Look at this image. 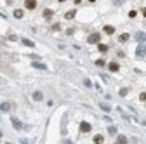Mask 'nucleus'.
<instances>
[{"label": "nucleus", "instance_id": "nucleus-1", "mask_svg": "<svg viewBox=\"0 0 146 144\" xmlns=\"http://www.w3.org/2000/svg\"><path fill=\"white\" fill-rule=\"evenodd\" d=\"M136 56H137V57H144V56H146V45H144V42L137 45V49H136Z\"/></svg>", "mask_w": 146, "mask_h": 144}, {"label": "nucleus", "instance_id": "nucleus-2", "mask_svg": "<svg viewBox=\"0 0 146 144\" xmlns=\"http://www.w3.org/2000/svg\"><path fill=\"white\" fill-rule=\"evenodd\" d=\"M99 40H101V35L99 33H91V35H89V38H87L89 44H99Z\"/></svg>", "mask_w": 146, "mask_h": 144}, {"label": "nucleus", "instance_id": "nucleus-3", "mask_svg": "<svg viewBox=\"0 0 146 144\" xmlns=\"http://www.w3.org/2000/svg\"><path fill=\"white\" fill-rule=\"evenodd\" d=\"M11 121H12V125H14V128H16V130H23V123H21L16 116H11Z\"/></svg>", "mask_w": 146, "mask_h": 144}, {"label": "nucleus", "instance_id": "nucleus-4", "mask_svg": "<svg viewBox=\"0 0 146 144\" xmlns=\"http://www.w3.org/2000/svg\"><path fill=\"white\" fill-rule=\"evenodd\" d=\"M91 123H87V121H80V132H84V134H87V132H91Z\"/></svg>", "mask_w": 146, "mask_h": 144}, {"label": "nucleus", "instance_id": "nucleus-5", "mask_svg": "<svg viewBox=\"0 0 146 144\" xmlns=\"http://www.w3.org/2000/svg\"><path fill=\"white\" fill-rule=\"evenodd\" d=\"M136 42H139V44H143V42H146V33H143V31H137V33L134 35Z\"/></svg>", "mask_w": 146, "mask_h": 144}, {"label": "nucleus", "instance_id": "nucleus-6", "mask_svg": "<svg viewBox=\"0 0 146 144\" xmlns=\"http://www.w3.org/2000/svg\"><path fill=\"white\" fill-rule=\"evenodd\" d=\"M24 5H26V9L33 11V9L37 7V0H26V2H24Z\"/></svg>", "mask_w": 146, "mask_h": 144}, {"label": "nucleus", "instance_id": "nucleus-7", "mask_svg": "<svg viewBox=\"0 0 146 144\" xmlns=\"http://www.w3.org/2000/svg\"><path fill=\"white\" fill-rule=\"evenodd\" d=\"M108 68H110V71H113V73H115V71H118V69H120V66H118V63L111 61V63L108 64Z\"/></svg>", "mask_w": 146, "mask_h": 144}, {"label": "nucleus", "instance_id": "nucleus-8", "mask_svg": "<svg viewBox=\"0 0 146 144\" xmlns=\"http://www.w3.org/2000/svg\"><path fill=\"white\" fill-rule=\"evenodd\" d=\"M103 30H105V33H106V35H113V33H115V28H113V26H110V24H106Z\"/></svg>", "mask_w": 146, "mask_h": 144}, {"label": "nucleus", "instance_id": "nucleus-9", "mask_svg": "<svg viewBox=\"0 0 146 144\" xmlns=\"http://www.w3.org/2000/svg\"><path fill=\"white\" fill-rule=\"evenodd\" d=\"M31 66H33V68H37V69H47V66H45V64L37 63V61H33V63H31Z\"/></svg>", "mask_w": 146, "mask_h": 144}, {"label": "nucleus", "instance_id": "nucleus-10", "mask_svg": "<svg viewBox=\"0 0 146 144\" xmlns=\"http://www.w3.org/2000/svg\"><path fill=\"white\" fill-rule=\"evenodd\" d=\"M42 97H44V94H42L40 90H35V92H33V99H35V101H42Z\"/></svg>", "mask_w": 146, "mask_h": 144}, {"label": "nucleus", "instance_id": "nucleus-11", "mask_svg": "<svg viewBox=\"0 0 146 144\" xmlns=\"http://www.w3.org/2000/svg\"><path fill=\"white\" fill-rule=\"evenodd\" d=\"M0 110L4 111V113H7V111L11 110V104H9V103H2V104H0Z\"/></svg>", "mask_w": 146, "mask_h": 144}, {"label": "nucleus", "instance_id": "nucleus-12", "mask_svg": "<svg viewBox=\"0 0 146 144\" xmlns=\"http://www.w3.org/2000/svg\"><path fill=\"white\" fill-rule=\"evenodd\" d=\"M23 16H24V12L21 11V9H16V11H14V17H16V19H21Z\"/></svg>", "mask_w": 146, "mask_h": 144}, {"label": "nucleus", "instance_id": "nucleus-13", "mask_svg": "<svg viewBox=\"0 0 146 144\" xmlns=\"http://www.w3.org/2000/svg\"><path fill=\"white\" fill-rule=\"evenodd\" d=\"M52 16H54V12L51 11V9H45V11H44V17H45V19H51Z\"/></svg>", "mask_w": 146, "mask_h": 144}, {"label": "nucleus", "instance_id": "nucleus-14", "mask_svg": "<svg viewBox=\"0 0 146 144\" xmlns=\"http://www.w3.org/2000/svg\"><path fill=\"white\" fill-rule=\"evenodd\" d=\"M21 42H23V45H26V47H35V44H33L31 40H28V38H23Z\"/></svg>", "mask_w": 146, "mask_h": 144}, {"label": "nucleus", "instance_id": "nucleus-15", "mask_svg": "<svg viewBox=\"0 0 146 144\" xmlns=\"http://www.w3.org/2000/svg\"><path fill=\"white\" fill-rule=\"evenodd\" d=\"M75 14H77L75 11H68L66 14H64V17H66V19H73V17H75Z\"/></svg>", "mask_w": 146, "mask_h": 144}, {"label": "nucleus", "instance_id": "nucleus-16", "mask_svg": "<svg viewBox=\"0 0 146 144\" xmlns=\"http://www.w3.org/2000/svg\"><path fill=\"white\" fill-rule=\"evenodd\" d=\"M98 49H99V52H108V45H105V44H98Z\"/></svg>", "mask_w": 146, "mask_h": 144}, {"label": "nucleus", "instance_id": "nucleus-17", "mask_svg": "<svg viewBox=\"0 0 146 144\" xmlns=\"http://www.w3.org/2000/svg\"><path fill=\"white\" fill-rule=\"evenodd\" d=\"M117 142L118 144H120V142L125 144V142H127V137H125V135H118V137H117Z\"/></svg>", "mask_w": 146, "mask_h": 144}, {"label": "nucleus", "instance_id": "nucleus-18", "mask_svg": "<svg viewBox=\"0 0 146 144\" xmlns=\"http://www.w3.org/2000/svg\"><path fill=\"white\" fill-rule=\"evenodd\" d=\"M118 40H120V42H127V40H129V35H127V33H122Z\"/></svg>", "mask_w": 146, "mask_h": 144}, {"label": "nucleus", "instance_id": "nucleus-19", "mask_svg": "<svg viewBox=\"0 0 146 144\" xmlns=\"http://www.w3.org/2000/svg\"><path fill=\"white\" fill-rule=\"evenodd\" d=\"M103 141H105V137H103V135H96V137H94V142H103Z\"/></svg>", "mask_w": 146, "mask_h": 144}, {"label": "nucleus", "instance_id": "nucleus-20", "mask_svg": "<svg viewBox=\"0 0 146 144\" xmlns=\"http://www.w3.org/2000/svg\"><path fill=\"white\" fill-rule=\"evenodd\" d=\"M96 64H98V66H105V59H98V61H96Z\"/></svg>", "mask_w": 146, "mask_h": 144}, {"label": "nucleus", "instance_id": "nucleus-21", "mask_svg": "<svg viewBox=\"0 0 146 144\" xmlns=\"http://www.w3.org/2000/svg\"><path fill=\"white\" fill-rule=\"evenodd\" d=\"M108 132H110L111 135H115V134H117V128H115V127H110V128H108Z\"/></svg>", "mask_w": 146, "mask_h": 144}, {"label": "nucleus", "instance_id": "nucleus-22", "mask_svg": "<svg viewBox=\"0 0 146 144\" xmlns=\"http://www.w3.org/2000/svg\"><path fill=\"white\" fill-rule=\"evenodd\" d=\"M129 89H120V96H127Z\"/></svg>", "mask_w": 146, "mask_h": 144}, {"label": "nucleus", "instance_id": "nucleus-23", "mask_svg": "<svg viewBox=\"0 0 146 144\" xmlns=\"http://www.w3.org/2000/svg\"><path fill=\"white\" fill-rule=\"evenodd\" d=\"M84 83H85V87H92V83H91V80H89V78H85V80H84Z\"/></svg>", "mask_w": 146, "mask_h": 144}, {"label": "nucleus", "instance_id": "nucleus-24", "mask_svg": "<svg viewBox=\"0 0 146 144\" xmlns=\"http://www.w3.org/2000/svg\"><path fill=\"white\" fill-rule=\"evenodd\" d=\"M139 99L143 101V103H146V92H143V94H141V96H139Z\"/></svg>", "mask_w": 146, "mask_h": 144}, {"label": "nucleus", "instance_id": "nucleus-25", "mask_svg": "<svg viewBox=\"0 0 146 144\" xmlns=\"http://www.w3.org/2000/svg\"><path fill=\"white\" fill-rule=\"evenodd\" d=\"M136 16H137V12H136V11H130V12H129V17H136Z\"/></svg>", "mask_w": 146, "mask_h": 144}, {"label": "nucleus", "instance_id": "nucleus-26", "mask_svg": "<svg viewBox=\"0 0 146 144\" xmlns=\"http://www.w3.org/2000/svg\"><path fill=\"white\" fill-rule=\"evenodd\" d=\"M59 30H61V26H59V24H54V26H52V31H59Z\"/></svg>", "mask_w": 146, "mask_h": 144}, {"label": "nucleus", "instance_id": "nucleus-27", "mask_svg": "<svg viewBox=\"0 0 146 144\" xmlns=\"http://www.w3.org/2000/svg\"><path fill=\"white\" fill-rule=\"evenodd\" d=\"M101 108H103L105 111H110V106H108V104H101Z\"/></svg>", "mask_w": 146, "mask_h": 144}, {"label": "nucleus", "instance_id": "nucleus-28", "mask_svg": "<svg viewBox=\"0 0 146 144\" xmlns=\"http://www.w3.org/2000/svg\"><path fill=\"white\" fill-rule=\"evenodd\" d=\"M9 40L14 42V40H18V37H16V35H9Z\"/></svg>", "mask_w": 146, "mask_h": 144}, {"label": "nucleus", "instance_id": "nucleus-29", "mask_svg": "<svg viewBox=\"0 0 146 144\" xmlns=\"http://www.w3.org/2000/svg\"><path fill=\"white\" fill-rule=\"evenodd\" d=\"M123 4V0H115V5H122Z\"/></svg>", "mask_w": 146, "mask_h": 144}, {"label": "nucleus", "instance_id": "nucleus-30", "mask_svg": "<svg viewBox=\"0 0 146 144\" xmlns=\"http://www.w3.org/2000/svg\"><path fill=\"white\" fill-rule=\"evenodd\" d=\"M143 16H144V17H146V9H143Z\"/></svg>", "mask_w": 146, "mask_h": 144}, {"label": "nucleus", "instance_id": "nucleus-31", "mask_svg": "<svg viewBox=\"0 0 146 144\" xmlns=\"http://www.w3.org/2000/svg\"><path fill=\"white\" fill-rule=\"evenodd\" d=\"M89 2H96V0H89Z\"/></svg>", "mask_w": 146, "mask_h": 144}, {"label": "nucleus", "instance_id": "nucleus-32", "mask_svg": "<svg viewBox=\"0 0 146 144\" xmlns=\"http://www.w3.org/2000/svg\"><path fill=\"white\" fill-rule=\"evenodd\" d=\"M59 2H64V0H59Z\"/></svg>", "mask_w": 146, "mask_h": 144}]
</instances>
